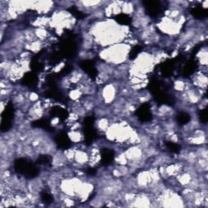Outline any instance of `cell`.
Segmentation results:
<instances>
[{
  "mask_svg": "<svg viewBox=\"0 0 208 208\" xmlns=\"http://www.w3.org/2000/svg\"><path fill=\"white\" fill-rule=\"evenodd\" d=\"M119 24L121 25H128L131 21L130 17L127 15L126 13H122V14H118L116 15V20Z\"/></svg>",
  "mask_w": 208,
  "mask_h": 208,
  "instance_id": "6da1fadb",
  "label": "cell"
},
{
  "mask_svg": "<svg viewBox=\"0 0 208 208\" xmlns=\"http://www.w3.org/2000/svg\"><path fill=\"white\" fill-rule=\"evenodd\" d=\"M42 199L43 202H51L52 201V197L50 194H48L47 193H42Z\"/></svg>",
  "mask_w": 208,
  "mask_h": 208,
  "instance_id": "7a4b0ae2",
  "label": "cell"
}]
</instances>
